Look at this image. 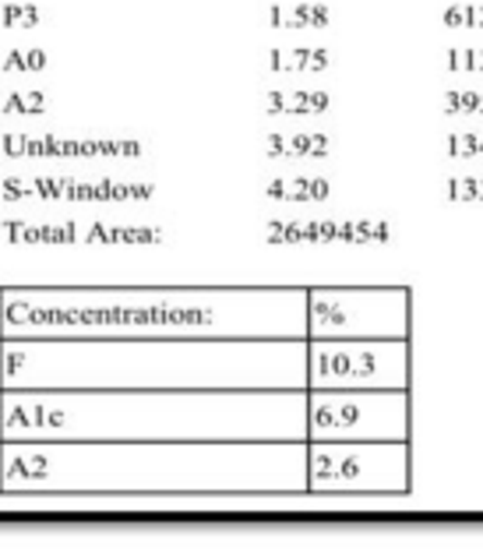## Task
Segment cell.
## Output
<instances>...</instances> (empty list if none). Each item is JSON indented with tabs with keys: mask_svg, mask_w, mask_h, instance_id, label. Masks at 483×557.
<instances>
[{
	"mask_svg": "<svg viewBox=\"0 0 483 557\" xmlns=\"http://www.w3.org/2000/svg\"><path fill=\"white\" fill-rule=\"evenodd\" d=\"M448 145H451V156H459V152H462V141H459V135H451V138H448Z\"/></svg>",
	"mask_w": 483,
	"mask_h": 557,
	"instance_id": "cell-1",
	"label": "cell"
},
{
	"mask_svg": "<svg viewBox=\"0 0 483 557\" xmlns=\"http://www.w3.org/2000/svg\"><path fill=\"white\" fill-rule=\"evenodd\" d=\"M448 195H451V198H462V184H459V181H451V187H448Z\"/></svg>",
	"mask_w": 483,
	"mask_h": 557,
	"instance_id": "cell-2",
	"label": "cell"
},
{
	"mask_svg": "<svg viewBox=\"0 0 483 557\" xmlns=\"http://www.w3.org/2000/svg\"><path fill=\"white\" fill-rule=\"evenodd\" d=\"M476 152H483V135H480V141H476Z\"/></svg>",
	"mask_w": 483,
	"mask_h": 557,
	"instance_id": "cell-3",
	"label": "cell"
}]
</instances>
